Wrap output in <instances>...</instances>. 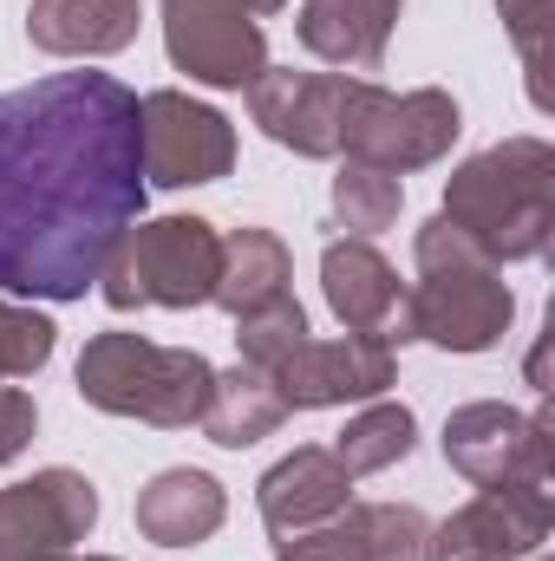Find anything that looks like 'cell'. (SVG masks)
Listing matches in <instances>:
<instances>
[{
    "mask_svg": "<svg viewBox=\"0 0 555 561\" xmlns=\"http://www.w3.org/2000/svg\"><path fill=\"white\" fill-rule=\"evenodd\" d=\"M138 92L112 72H53L0 92V287L79 300L144 216Z\"/></svg>",
    "mask_w": 555,
    "mask_h": 561,
    "instance_id": "cell-1",
    "label": "cell"
},
{
    "mask_svg": "<svg viewBox=\"0 0 555 561\" xmlns=\"http://www.w3.org/2000/svg\"><path fill=\"white\" fill-rule=\"evenodd\" d=\"M484 262H536L555 236V150L543 138H503L464 157L438 209Z\"/></svg>",
    "mask_w": 555,
    "mask_h": 561,
    "instance_id": "cell-2",
    "label": "cell"
},
{
    "mask_svg": "<svg viewBox=\"0 0 555 561\" xmlns=\"http://www.w3.org/2000/svg\"><path fill=\"white\" fill-rule=\"evenodd\" d=\"M406 313L412 340L444 353H490L517 320V294L497 262H484L444 216H431L418 229V287H406Z\"/></svg>",
    "mask_w": 555,
    "mask_h": 561,
    "instance_id": "cell-3",
    "label": "cell"
},
{
    "mask_svg": "<svg viewBox=\"0 0 555 561\" xmlns=\"http://www.w3.org/2000/svg\"><path fill=\"white\" fill-rule=\"evenodd\" d=\"M216 366L196 346H157L144 333H99L79 353V399L112 419H138L157 431H190L209 405Z\"/></svg>",
    "mask_w": 555,
    "mask_h": 561,
    "instance_id": "cell-4",
    "label": "cell"
},
{
    "mask_svg": "<svg viewBox=\"0 0 555 561\" xmlns=\"http://www.w3.org/2000/svg\"><path fill=\"white\" fill-rule=\"evenodd\" d=\"M216 275H223V236L216 222L203 216H157V222H132L105 268H99V287H105V307L132 313V307H203L216 294Z\"/></svg>",
    "mask_w": 555,
    "mask_h": 561,
    "instance_id": "cell-5",
    "label": "cell"
},
{
    "mask_svg": "<svg viewBox=\"0 0 555 561\" xmlns=\"http://www.w3.org/2000/svg\"><path fill=\"white\" fill-rule=\"evenodd\" d=\"M464 131L457 118V99L438 92V85H418V92H386L373 79H360L353 92V112H347V138H340V157L353 163H373L386 176H406V170H424L438 163Z\"/></svg>",
    "mask_w": 555,
    "mask_h": 561,
    "instance_id": "cell-6",
    "label": "cell"
},
{
    "mask_svg": "<svg viewBox=\"0 0 555 561\" xmlns=\"http://www.w3.org/2000/svg\"><path fill=\"white\" fill-rule=\"evenodd\" d=\"M138 150L144 183L196 190L236 170V125L216 105H196L190 92H150L138 99Z\"/></svg>",
    "mask_w": 555,
    "mask_h": 561,
    "instance_id": "cell-7",
    "label": "cell"
},
{
    "mask_svg": "<svg viewBox=\"0 0 555 561\" xmlns=\"http://www.w3.org/2000/svg\"><path fill=\"white\" fill-rule=\"evenodd\" d=\"M444 463L477 490L550 483V419H523L517 405H457L444 419Z\"/></svg>",
    "mask_w": 555,
    "mask_h": 561,
    "instance_id": "cell-8",
    "label": "cell"
},
{
    "mask_svg": "<svg viewBox=\"0 0 555 561\" xmlns=\"http://www.w3.org/2000/svg\"><path fill=\"white\" fill-rule=\"evenodd\" d=\"M163 46L170 66L209 92H242L269 66V39L236 0H163Z\"/></svg>",
    "mask_w": 555,
    "mask_h": 561,
    "instance_id": "cell-9",
    "label": "cell"
},
{
    "mask_svg": "<svg viewBox=\"0 0 555 561\" xmlns=\"http://www.w3.org/2000/svg\"><path fill=\"white\" fill-rule=\"evenodd\" d=\"M99 523V490L53 463L33 470L26 483L0 490V561H59L72 556V542H86Z\"/></svg>",
    "mask_w": 555,
    "mask_h": 561,
    "instance_id": "cell-10",
    "label": "cell"
},
{
    "mask_svg": "<svg viewBox=\"0 0 555 561\" xmlns=\"http://www.w3.org/2000/svg\"><path fill=\"white\" fill-rule=\"evenodd\" d=\"M353 92H360V79H347V72L262 66V79L249 85V112H256V125H262L281 150H294V157H340Z\"/></svg>",
    "mask_w": 555,
    "mask_h": 561,
    "instance_id": "cell-11",
    "label": "cell"
},
{
    "mask_svg": "<svg viewBox=\"0 0 555 561\" xmlns=\"http://www.w3.org/2000/svg\"><path fill=\"white\" fill-rule=\"evenodd\" d=\"M555 503L543 483H510L471 496L424 536V561H523L550 542Z\"/></svg>",
    "mask_w": 555,
    "mask_h": 561,
    "instance_id": "cell-12",
    "label": "cell"
},
{
    "mask_svg": "<svg viewBox=\"0 0 555 561\" xmlns=\"http://www.w3.org/2000/svg\"><path fill=\"white\" fill-rule=\"evenodd\" d=\"M399 379V353L373 333H347V340H301L275 373L287 412H327V405H353V399H386V386Z\"/></svg>",
    "mask_w": 555,
    "mask_h": 561,
    "instance_id": "cell-13",
    "label": "cell"
},
{
    "mask_svg": "<svg viewBox=\"0 0 555 561\" xmlns=\"http://www.w3.org/2000/svg\"><path fill=\"white\" fill-rule=\"evenodd\" d=\"M320 287H327V307L347 333H373L386 346H406L412 340V313H406V280L399 268L366 242V236H347V242H327L320 255Z\"/></svg>",
    "mask_w": 555,
    "mask_h": 561,
    "instance_id": "cell-14",
    "label": "cell"
},
{
    "mask_svg": "<svg viewBox=\"0 0 555 561\" xmlns=\"http://www.w3.org/2000/svg\"><path fill=\"white\" fill-rule=\"evenodd\" d=\"M347 503H353V477H347L340 457L320 450V444H301L294 457H281L275 470L256 483V510H262V523H269L275 536L333 523Z\"/></svg>",
    "mask_w": 555,
    "mask_h": 561,
    "instance_id": "cell-15",
    "label": "cell"
},
{
    "mask_svg": "<svg viewBox=\"0 0 555 561\" xmlns=\"http://www.w3.org/2000/svg\"><path fill=\"white\" fill-rule=\"evenodd\" d=\"M229 496L209 470H157L138 490V536L157 549H196L223 529Z\"/></svg>",
    "mask_w": 555,
    "mask_h": 561,
    "instance_id": "cell-16",
    "label": "cell"
},
{
    "mask_svg": "<svg viewBox=\"0 0 555 561\" xmlns=\"http://www.w3.org/2000/svg\"><path fill=\"white\" fill-rule=\"evenodd\" d=\"M26 39L53 59H105L138 39V0H33Z\"/></svg>",
    "mask_w": 555,
    "mask_h": 561,
    "instance_id": "cell-17",
    "label": "cell"
},
{
    "mask_svg": "<svg viewBox=\"0 0 555 561\" xmlns=\"http://www.w3.org/2000/svg\"><path fill=\"white\" fill-rule=\"evenodd\" d=\"M406 0H307L301 7V46L327 66H360L373 72L386 59V39L399 26Z\"/></svg>",
    "mask_w": 555,
    "mask_h": 561,
    "instance_id": "cell-18",
    "label": "cell"
},
{
    "mask_svg": "<svg viewBox=\"0 0 555 561\" xmlns=\"http://www.w3.org/2000/svg\"><path fill=\"white\" fill-rule=\"evenodd\" d=\"M281 419H287V399H281L275 373H262V366H229V373H216V386H209V405H203V431H209V444H223V450H249V444H262V437H275Z\"/></svg>",
    "mask_w": 555,
    "mask_h": 561,
    "instance_id": "cell-19",
    "label": "cell"
},
{
    "mask_svg": "<svg viewBox=\"0 0 555 561\" xmlns=\"http://www.w3.org/2000/svg\"><path fill=\"white\" fill-rule=\"evenodd\" d=\"M294 255H287V242H281L275 229H229L223 236V275H216V307L223 313H256V307H275L287 300L294 287Z\"/></svg>",
    "mask_w": 555,
    "mask_h": 561,
    "instance_id": "cell-20",
    "label": "cell"
},
{
    "mask_svg": "<svg viewBox=\"0 0 555 561\" xmlns=\"http://www.w3.org/2000/svg\"><path fill=\"white\" fill-rule=\"evenodd\" d=\"M412 444H418V419L406 405H386V399H380V405H366L360 419L333 437V457H340V470L360 483V477L393 470L399 457H412Z\"/></svg>",
    "mask_w": 555,
    "mask_h": 561,
    "instance_id": "cell-21",
    "label": "cell"
},
{
    "mask_svg": "<svg viewBox=\"0 0 555 561\" xmlns=\"http://www.w3.org/2000/svg\"><path fill=\"white\" fill-rule=\"evenodd\" d=\"M399 203H406V183L399 176H386L373 163H353V157L340 163V176H333V216H340V229L380 236V229L399 222Z\"/></svg>",
    "mask_w": 555,
    "mask_h": 561,
    "instance_id": "cell-22",
    "label": "cell"
},
{
    "mask_svg": "<svg viewBox=\"0 0 555 561\" xmlns=\"http://www.w3.org/2000/svg\"><path fill=\"white\" fill-rule=\"evenodd\" d=\"M347 523L360 529V542H366L373 561H424L431 523L412 503H347Z\"/></svg>",
    "mask_w": 555,
    "mask_h": 561,
    "instance_id": "cell-23",
    "label": "cell"
},
{
    "mask_svg": "<svg viewBox=\"0 0 555 561\" xmlns=\"http://www.w3.org/2000/svg\"><path fill=\"white\" fill-rule=\"evenodd\" d=\"M301 340H307V313H301L294 294L275 300V307H256V313L236 320V353H242V366H262V373H281L287 353H294Z\"/></svg>",
    "mask_w": 555,
    "mask_h": 561,
    "instance_id": "cell-24",
    "label": "cell"
},
{
    "mask_svg": "<svg viewBox=\"0 0 555 561\" xmlns=\"http://www.w3.org/2000/svg\"><path fill=\"white\" fill-rule=\"evenodd\" d=\"M510 39H517V59H523V79H530V105L543 112L550 105V33H555V0H497Z\"/></svg>",
    "mask_w": 555,
    "mask_h": 561,
    "instance_id": "cell-25",
    "label": "cell"
},
{
    "mask_svg": "<svg viewBox=\"0 0 555 561\" xmlns=\"http://www.w3.org/2000/svg\"><path fill=\"white\" fill-rule=\"evenodd\" d=\"M53 340H59V327L46 313L0 300V379H33L53 359Z\"/></svg>",
    "mask_w": 555,
    "mask_h": 561,
    "instance_id": "cell-26",
    "label": "cell"
},
{
    "mask_svg": "<svg viewBox=\"0 0 555 561\" xmlns=\"http://www.w3.org/2000/svg\"><path fill=\"white\" fill-rule=\"evenodd\" d=\"M275 561H373V556H366L360 529H353V523H347V510H340L333 523H314V529H294V536H281V542H275Z\"/></svg>",
    "mask_w": 555,
    "mask_h": 561,
    "instance_id": "cell-27",
    "label": "cell"
},
{
    "mask_svg": "<svg viewBox=\"0 0 555 561\" xmlns=\"http://www.w3.org/2000/svg\"><path fill=\"white\" fill-rule=\"evenodd\" d=\"M33 424H39L33 399H26L20 386H0V463H13V457L33 444Z\"/></svg>",
    "mask_w": 555,
    "mask_h": 561,
    "instance_id": "cell-28",
    "label": "cell"
},
{
    "mask_svg": "<svg viewBox=\"0 0 555 561\" xmlns=\"http://www.w3.org/2000/svg\"><path fill=\"white\" fill-rule=\"evenodd\" d=\"M236 7H242V13H249V20H256V13H281V7H287V0H236Z\"/></svg>",
    "mask_w": 555,
    "mask_h": 561,
    "instance_id": "cell-29",
    "label": "cell"
},
{
    "mask_svg": "<svg viewBox=\"0 0 555 561\" xmlns=\"http://www.w3.org/2000/svg\"><path fill=\"white\" fill-rule=\"evenodd\" d=\"M59 561H118V556H59Z\"/></svg>",
    "mask_w": 555,
    "mask_h": 561,
    "instance_id": "cell-30",
    "label": "cell"
}]
</instances>
